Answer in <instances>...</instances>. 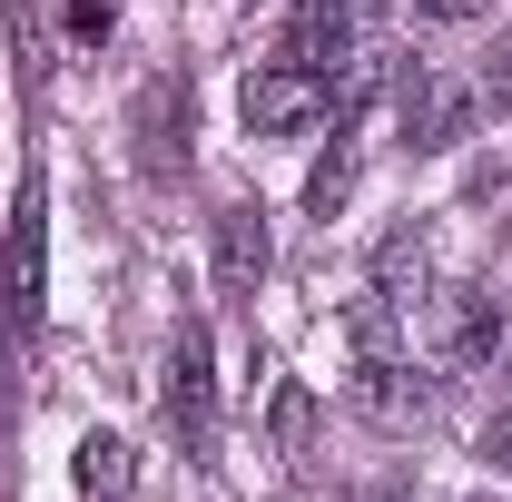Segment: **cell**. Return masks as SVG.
Masks as SVG:
<instances>
[{"instance_id":"obj_1","label":"cell","mask_w":512,"mask_h":502,"mask_svg":"<svg viewBox=\"0 0 512 502\" xmlns=\"http://www.w3.org/2000/svg\"><path fill=\"white\" fill-rule=\"evenodd\" d=\"M325 109H335V69H306V60H266L247 89H237L247 138H296V128H316Z\"/></svg>"},{"instance_id":"obj_2","label":"cell","mask_w":512,"mask_h":502,"mask_svg":"<svg viewBox=\"0 0 512 502\" xmlns=\"http://www.w3.org/2000/svg\"><path fill=\"white\" fill-rule=\"evenodd\" d=\"M158 414H168V434L207 453L217 443V365H207V325H178V345H168V384H158Z\"/></svg>"},{"instance_id":"obj_3","label":"cell","mask_w":512,"mask_h":502,"mask_svg":"<svg viewBox=\"0 0 512 502\" xmlns=\"http://www.w3.org/2000/svg\"><path fill=\"white\" fill-rule=\"evenodd\" d=\"M424 345H434V365H483V355L503 345V296H483V286H434V296H424Z\"/></svg>"},{"instance_id":"obj_4","label":"cell","mask_w":512,"mask_h":502,"mask_svg":"<svg viewBox=\"0 0 512 502\" xmlns=\"http://www.w3.org/2000/svg\"><path fill=\"white\" fill-rule=\"evenodd\" d=\"M128 138H138L148 178H188V79H148L128 109Z\"/></svg>"},{"instance_id":"obj_5","label":"cell","mask_w":512,"mask_h":502,"mask_svg":"<svg viewBox=\"0 0 512 502\" xmlns=\"http://www.w3.org/2000/svg\"><path fill=\"white\" fill-rule=\"evenodd\" d=\"M394 128H404V148H453L463 128H473V89H453V79H434V69H414L404 79V99H394Z\"/></svg>"},{"instance_id":"obj_6","label":"cell","mask_w":512,"mask_h":502,"mask_svg":"<svg viewBox=\"0 0 512 502\" xmlns=\"http://www.w3.org/2000/svg\"><path fill=\"white\" fill-rule=\"evenodd\" d=\"M266 266H276L266 207H217V296H256Z\"/></svg>"},{"instance_id":"obj_7","label":"cell","mask_w":512,"mask_h":502,"mask_svg":"<svg viewBox=\"0 0 512 502\" xmlns=\"http://www.w3.org/2000/svg\"><path fill=\"white\" fill-rule=\"evenodd\" d=\"M355 414H375V424L404 434V424H424V414H434V384L414 375L404 355H375V365H355Z\"/></svg>"},{"instance_id":"obj_8","label":"cell","mask_w":512,"mask_h":502,"mask_svg":"<svg viewBox=\"0 0 512 502\" xmlns=\"http://www.w3.org/2000/svg\"><path fill=\"white\" fill-rule=\"evenodd\" d=\"M0 306L30 335L40 325V188H20V217H10V266H0Z\"/></svg>"},{"instance_id":"obj_9","label":"cell","mask_w":512,"mask_h":502,"mask_svg":"<svg viewBox=\"0 0 512 502\" xmlns=\"http://www.w3.org/2000/svg\"><path fill=\"white\" fill-rule=\"evenodd\" d=\"M345 50H355V0H296V20H286V60L335 69Z\"/></svg>"},{"instance_id":"obj_10","label":"cell","mask_w":512,"mask_h":502,"mask_svg":"<svg viewBox=\"0 0 512 502\" xmlns=\"http://www.w3.org/2000/svg\"><path fill=\"white\" fill-rule=\"evenodd\" d=\"M375 296H394V306L434 296V247H424V227H394L375 247Z\"/></svg>"},{"instance_id":"obj_11","label":"cell","mask_w":512,"mask_h":502,"mask_svg":"<svg viewBox=\"0 0 512 502\" xmlns=\"http://www.w3.org/2000/svg\"><path fill=\"white\" fill-rule=\"evenodd\" d=\"M69 483H79V502H128L138 463H128V443H119V434H79V453H69Z\"/></svg>"},{"instance_id":"obj_12","label":"cell","mask_w":512,"mask_h":502,"mask_svg":"<svg viewBox=\"0 0 512 502\" xmlns=\"http://www.w3.org/2000/svg\"><path fill=\"white\" fill-rule=\"evenodd\" d=\"M345 197H355V148L335 138V148H325V158H316V178H306V217H335Z\"/></svg>"},{"instance_id":"obj_13","label":"cell","mask_w":512,"mask_h":502,"mask_svg":"<svg viewBox=\"0 0 512 502\" xmlns=\"http://www.w3.org/2000/svg\"><path fill=\"white\" fill-rule=\"evenodd\" d=\"M473 99L512 109V30H493V50H483V69H473Z\"/></svg>"},{"instance_id":"obj_14","label":"cell","mask_w":512,"mask_h":502,"mask_svg":"<svg viewBox=\"0 0 512 502\" xmlns=\"http://www.w3.org/2000/svg\"><path fill=\"white\" fill-rule=\"evenodd\" d=\"M306 424H316V404H306V384H286V394H276V443L306 453Z\"/></svg>"},{"instance_id":"obj_15","label":"cell","mask_w":512,"mask_h":502,"mask_svg":"<svg viewBox=\"0 0 512 502\" xmlns=\"http://www.w3.org/2000/svg\"><path fill=\"white\" fill-rule=\"evenodd\" d=\"M109 20H119V0H69V40H109Z\"/></svg>"},{"instance_id":"obj_16","label":"cell","mask_w":512,"mask_h":502,"mask_svg":"<svg viewBox=\"0 0 512 502\" xmlns=\"http://www.w3.org/2000/svg\"><path fill=\"white\" fill-rule=\"evenodd\" d=\"M414 10H424V20H483L493 0H414Z\"/></svg>"},{"instance_id":"obj_17","label":"cell","mask_w":512,"mask_h":502,"mask_svg":"<svg viewBox=\"0 0 512 502\" xmlns=\"http://www.w3.org/2000/svg\"><path fill=\"white\" fill-rule=\"evenodd\" d=\"M483 453H493V473H512V414H493V434H483Z\"/></svg>"},{"instance_id":"obj_18","label":"cell","mask_w":512,"mask_h":502,"mask_svg":"<svg viewBox=\"0 0 512 502\" xmlns=\"http://www.w3.org/2000/svg\"><path fill=\"white\" fill-rule=\"evenodd\" d=\"M0 424H10V306H0Z\"/></svg>"},{"instance_id":"obj_19","label":"cell","mask_w":512,"mask_h":502,"mask_svg":"<svg viewBox=\"0 0 512 502\" xmlns=\"http://www.w3.org/2000/svg\"><path fill=\"white\" fill-rule=\"evenodd\" d=\"M365 502H414V493H365Z\"/></svg>"}]
</instances>
